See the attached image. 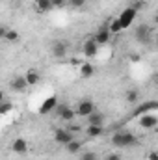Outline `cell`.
I'll return each mask as SVG.
<instances>
[{"mask_svg":"<svg viewBox=\"0 0 158 160\" xmlns=\"http://www.w3.org/2000/svg\"><path fill=\"white\" fill-rule=\"evenodd\" d=\"M11 110H13V104H11V102H6V101H2V102H0V116L9 114Z\"/></svg>","mask_w":158,"mask_h":160,"instance_id":"cb8c5ba5","label":"cell"},{"mask_svg":"<svg viewBox=\"0 0 158 160\" xmlns=\"http://www.w3.org/2000/svg\"><path fill=\"white\" fill-rule=\"evenodd\" d=\"M136 143H138L136 134H132L128 130H119V132H114V136H112V145H116V147H130Z\"/></svg>","mask_w":158,"mask_h":160,"instance_id":"6da1fadb","label":"cell"},{"mask_svg":"<svg viewBox=\"0 0 158 160\" xmlns=\"http://www.w3.org/2000/svg\"><path fill=\"white\" fill-rule=\"evenodd\" d=\"M11 151L15 153V155H26V151H28V140H24V138H15L13 142H11Z\"/></svg>","mask_w":158,"mask_h":160,"instance_id":"30bf717a","label":"cell"},{"mask_svg":"<svg viewBox=\"0 0 158 160\" xmlns=\"http://www.w3.org/2000/svg\"><path fill=\"white\" fill-rule=\"evenodd\" d=\"M104 114L102 112H99V110H95V112H91L89 116H87V125H101V127H104Z\"/></svg>","mask_w":158,"mask_h":160,"instance_id":"2e32d148","label":"cell"},{"mask_svg":"<svg viewBox=\"0 0 158 160\" xmlns=\"http://www.w3.org/2000/svg\"><path fill=\"white\" fill-rule=\"evenodd\" d=\"M4 39H6V41H11V43H15V41H19V32H17V30H13V28H7V30H6V36H4Z\"/></svg>","mask_w":158,"mask_h":160,"instance_id":"7402d4cb","label":"cell"},{"mask_svg":"<svg viewBox=\"0 0 158 160\" xmlns=\"http://www.w3.org/2000/svg\"><path fill=\"white\" fill-rule=\"evenodd\" d=\"M6 26H0V39H4V36H6Z\"/></svg>","mask_w":158,"mask_h":160,"instance_id":"1f68e13d","label":"cell"},{"mask_svg":"<svg viewBox=\"0 0 158 160\" xmlns=\"http://www.w3.org/2000/svg\"><path fill=\"white\" fill-rule=\"evenodd\" d=\"M11 89L13 91H17V93H22L26 88H28V84H26V80H24V77H15V78L11 80Z\"/></svg>","mask_w":158,"mask_h":160,"instance_id":"e0dca14e","label":"cell"},{"mask_svg":"<svg viewBox=\"0 0 158 160\" xmlns=\"http://www.w3.org/2000/svg\"><path fill=\"white\" fill-rule=\"evenodd\" d=\"M73 138H75V134H71L67 128H56V130H54V142H56V143H60V145L69 143Z\"/></svg>","mask_w":158,"mask_h":160,"instance_id":"9c48e42d","label":"cell"},{"mask_svg":"<svg viewBox=\"0 0 158 160\" xmlns=\"http://www.w3.org/2000/svg\"><path fill=\"white\" fill-rule=\"evenodd\" d=\"M97 108H95V104H93V101H89V99H84V101H80L78 106L75 108V114L80 116V118H87L91 112H95Z\"/></svg>","mask_w":158,"mask_h":160,"instance_id":"3957f363","label":"cell"},{"mask_svg":"<svg viewBox=\"0 0 158 160\" xmlns=\"http://www.w3.org/2000/svg\"><path fill=\"white\" fill-rule=\"evenodd\" d=\"M106 28H108V32H110L112 36H116V34H119V32L123 30V28H121V24H119V21H117V19H114V21H110V24H108Z\"/></svg>","mask_w":158,"mask_h":160,"instance_id":"44dd1931","label":"cell"},{"mask_svg":"<svg viewBox=\"0 0 158 160\" xmlns=\"http://www.w3.org/2000/svg\"><path fill=\"white\" fill-rule=\"evenodd\" d=\"M34 8H36V11H39V13H47V11L52 9L50 0H36V2H34Z\"/></svg>","mask_w":158,"mask_h":160,"instance_id":"ffe728a7","label":"cell"},{"mask_svg":"<svg viewBox=\"0 0 158 160\" xmlns=\"http://www.w3.org/2000/svg\"><path fill=\"white\" fill-rule=\"evenodd\" d=\"M130 8H132V9H136V11H140V9H143V8H145V0H132Z\"/></svg>","mask_w":158,"mask_h":160,"instance_id":"d4e9b609","label":"cell"},{"mask_svg":"<svg viewBox=\"0 0 158 160\" xmlns=\"http://www.w3.org/2000/svg\"><path fill=\"white\" fill-rule=\"evenodd\" d=\"M158 125V119L155 114H143V116H140V127L141 128H145V130H151V128H155Z\"/></svg>","mask_w":158,"mask_h":160,"instance_id":"8fae6325","label":"cell"},{"mask_svg":"<svg viewBox=\"0 0 158 160\" xmlns=\"http://www.w3.org/2000/svg\"><path fill=\"white\" fill-rule=\"evenodd\" d=\"M50 52L54 58H65L69 54V43L67 41H56V43H52Z\"/></svg>","mask_w":158,"mask_h":160,"instance_id":"8992f818","label":"cell"},{"mask_svg":"<svg viewBox=\"0 0 158 160\" xmlns=\"http://www.w3.org/2000/svg\"><path fill=\"white\" fill-rule=\"evenodd\" d=\"M95 160H99V158H95Z\"/></svg>","mask_w":158,"mask_h":160,"instance_id":"836d02e7","label":"cell"},{"mask_svg":"<svg viewBox=\"0 0 158 160\" xmlns=\"http://www.w3.org/2000/svg\"><path fill=\"white\" fill-rule=\"evenodd\" d=\"M82 54H84L86 58H95V56L99 54V45L95 43L93 38L87 39V41H84V45H82Z\"/></svg>","mask_w":158,"mask_h":160,"instance_id":"ba28073f","label":"cell"},{"mask_svg":"<svg viewBox=\"0 0 158 160\" xmlns=\"http://www.w3.org/2000/svg\"><path fill=\"white\" fill-rule=\"evenodd\" d=\"M2 101H4V91L0 89V102H2Z\"/></svg>","mask_w":158,"mask_h":160,"instance_id":"d6a6232c","label":"cell"},{"mask_svg":"<svg viewBox=\"0 0 158 160\" xmlns=\"http://www.w3.org/2000/svg\"><path fill=\"white\" fill-rule=\"evenodd\" d=\"M136 39L140 41V43H147V41L151 39V28L147 24H140L136 28Z\"/></svg>","mask_w":158,"mask_h":160,"instance_id":"4fadbf2b","label":"cell"},{"mask_svg":"<svg viewBox=\"0 0 158 160\" xmlns=\"http://www.w3.org/2000/svg\"><path fill=\"white\" fill-rule=\"evenodd\" d=\"M65 149L69 151V155H78L80 151H82V143H80L78 140H71L69 143H65Z\"/></svg>","mask_w":158,"mask_h":160,"instance_id":"d6986e66","label":"cell"},{"mask_svg":"<svg viewBox=\"0 0 158 160\" xmlns=\"http://www.w3.org/2000/svg\"><path fill=\"white\" fill-rule=\"evenodd\" d=\"M24 80H26V84L28 86H37L41 80V75L37 69H28L26 73H24Z\"/></svg>","mask_w":158,"mask_h":160,"instance_id":"5bb4252c","label":"cell"},{"mask_svg":"<svg viewBox=\"0 0 158 160\" xmlns=\"http://www.w3.org/2000/svg\"><path fill=\"white\" fill-rule=\"evenodd\" d=\"M138 97H140L138 89H126V93H125V99H126L128 102H136V101H138Z\"/></svg>","mask_w":158,"mask_h":160,"instance_id":"603a6c76","label":"cell"},{"mask_svg":"<svg viewBox=\"0 0 158 160\" xmlns=\"http://www.w3.org/2000/svg\"><path fill=\"white\" fill-rule=\"evenodd\" d=\"M136 15H138V11H136V9H132L130 6H128V8H125V9L121 11V15L117 17L121 28H123V30H125V28H128V26L136 21Z\"/></svg>","mask_w":158,"mask_h":160,"instance_id":"7a4b0ae2","label":"cell"},{"mask_svg":"<svg viewBox=\"0 0 158 160\" xmlns=\"http://www.w3.org/2000/svg\"><path fill=\"white\" fill-rule=\"evenodd\" d=\"M147 160H158V153L156 151H149L147 153Z\"/></svg>","mask_w":158,"mask_h":160,"instance_id":"f546056e","label":"cell"},{"mask_svg":"<svg viewBox=\"0 0 158 160\" xmlns=\"http://www.w3.org/2000/svg\"><path fill=\"white\" fill-rule=\"evenodd\" d=\"M95 158H97V153L95 151H86V153L80 155V160H95Z\"/></svg>","mask_w":158,"mask_h":160,"instance_id":"484cf974","label":"cell"},{"mask_svg":"<svg viewBox=\"0 0 158 160\" xmlns=\"http://www.w3.org/2000/svg\"><path fill=\"white\" fill-rule=\"evenodd\" d=\"M156 108H158L156 101H145L143 104L136 106V110L132 112V116H134V118H140V116H143V114H151V110H156Z\"/></svg>","mask_w":158,"mask_h":160,"instance_id":"52a82bcc","label":"cell"},{"mask_svg":"<svg viewBox=\"0 0 158 160\" xmlns=\"http://www.w3.org/2000/svg\"><path fill=\"white\" fill-rule=\"evenodd\" d=\"M110 38H112V34L108 32V28L106 26H102V28H99L97 32H95V36H93V39H95V43L101 47V45H106L108 41H110Z\"/></svg>","mask_w":158,"mask_h":160,"instance_id":"7c38bea8","label":"cell"},{"mask_svg":"<svg viewBox=\"0 0 158 160\" xmlns=\"http://www.w3.org/2000/svg\"><path fill=\"white\" fill-rule=\"evenodd\" d=\"M104 160H121V157H119L117 153H110V155H106Z\"/></svg>","mask_w":158,"mask_h":160,"instance_id":"4dcf8cb0","label":"cell"},{"mask_svg":"<svg viewBox=\"0 0 158 160\" xmlns=\"http://www.w3.org/2000/svg\"><path fill=\"white\" fill-rule=\"evenodd\" d=\"M56 114H58V118L60 119H63V121H67V123H71V121L75 119V110L69 106V104H60L58 102V106H56V110H54Z\"/></svg>","mask_w":158,"mask_h":160,"instance_id":"277c9868","label":"cell"},{"mask_svg":"<svg viewBox=\"0 0 158 160\" xmlns=\"http://www.w3.org/2000/svg\"><path fill=\"white\" fill-rule=\"evenodd\" d=\"M104 134V127L101 125H87L86 127V136L87 138H101Z\"/></svg>","mask_w":158,"mask_h":160,"instance_id":"9a60e30c","label":"cell"},{"mask_svg":"<svg viewBox=\"0 0 158 160\" xmlns=\"http://www.w3.org/2000/svg\"><path fill=\"white\" fill-rule=\"evenodd\" d=\"M56 106H58V97H56V95H50V97H47V99L41 102L39 114H41V116H47V114L54 112V110H56Z\"/></svg>","mask_w":158,"mask_h":160,"instance_id":"5b68a950","label":"cell"},{"mask_svg":"<svg viewBox=\"0 0 158 160\" xmlns=\"http://www.w3.org/2000/svg\"><path fill=\"white\" fill-rule=\"evenodd\" d=\"M67 4V0H50V6L52 8H63Z\"/></svg>","mask_w":158,"mask_h":160,"instance_id":"f1b7e54d","label":"cell"},{"mask_svg":"<svg viewBox=\"0 0 158 160\" xmlns=\"http://www.w3.org/2000/svg\"><path fill=\"white\" fill-rule=\"evenodd\" d=\"M84 4H86V0H69V6L71 8H84Z\"/></svg>","mask_w":158,"mask_h":160,"instance_id":"83f0119b","label":"cell"},{"mask_svg":"<svg viewBox=\"0 0 158 160\" xmlns=\"http://www.w3.org/2000/svg\"><path fill=\"white\" fill-rule=\"evenodd\" d=\"M93 75H95V67H93V63H89V62L80 63V77H82V78H91Z\"/></svg>","mask_w":158,"mask_h":160,"instance_id":"ac0fdd59","label":"cell"},{"mask_svg":"<svg viewBox=\"0 0 158 160\" xmlns=\"http://www.w3.org/2000/svg\"><path fill=\"white\" fill-rule=\"evenodd\" d=\"M65 128H67V130H69L71 134H77V132H80V130H82L78 125H77V123H73V121H71V123H69V125H67Z\"/></svg>","mask_w":158,"mask_h":160,"instance_id":"4316f807","label":"cell"}]
</instances>
